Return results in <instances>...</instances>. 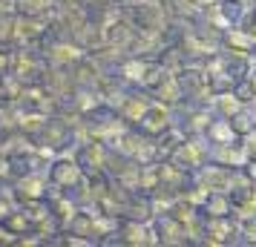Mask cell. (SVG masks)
I'll list each match as a JSON object with an SVG mask.
<instances>
[{"label": "cell", "instance_id": "cell-8", "mask_svg": "<svg viewBox=\"0 0 256 247\" xmlns=\"http://www.w3.org/2000/svg\"><path fill=\"white\" fill-rule=\"evenodd\" d=\"M216 12H219L222 26H239L242 23L244 12H248V3L244 0H216Z\"/></svg>", "mask_w": 256, "mask_h": 247}, {"label": "cell", "instance_id": "cell-3", "mask_svg": "<svg viewBox=\"0 0 256 247\" xmlns=\"http://www.w3.org/2000/svg\"><path fill=\"white\" fill-rule=\"evenodd\" d=\"M156 242H162V245H196L190 230L170 213H164L156 224Z\"/></svg>", "mask_w": 256, "mask_h": 247}, {"label": "cell", "instance_id": "cell-12", "mask_svg": "<svg viewBox=\"0 0 256 247\" xmlns=\"http://www.w3.org/2000/svg\"><path fill=\"white\" fill-rule=\"evenodd\" d=\"M239 245L256 247V216H244V219H239Z\"/></svg>", "mask_w": 256, "mask_h": 247}, {"label": "cell", "instance_id": "cell-2", "mask_svg": "<svg viewBox=\"0 0 256 247\" xmlns=\"http://www.w3.org/2000/svg\"><path fill=\"white\" fill-rule=\"evenodd\" d=\"M210 158H213V147H210L208 138H202V135H187L184 141L176 147V153L170 155V161H176L182 170L193 173V176L208 164Z\"/></svg>", "mask_w": 256, "mask_h": 247}, {"label": "cell", "instance_id": "cell-4", "mask_svg": "<svg viewBox=\"0 0 256 247\" xmlns=\"http://www.w3.org/2000/svg\"><path fill=\"white\" fill-rule=\"evenodd\" d=\"M141 130L147 132V135H156V138H162V135H167V132L173 130V115H170V106L167 104H156L150 106L147 112H144V118H141Z\"/></svg>", "mask_w": 256, "mask_h": 247}, {"label": "cell", "instance_id": "cell-16", "mask_svg": "<svg viewBox=\"0 0 256 247\" xmlns=\"http://www.w3.org/2000/svg\"><path fill=\"white\" fill-rule=\"evenodd\" d=\"M244 81L250 83V89H254V95H256V66H250V72L244 75Z\"/></svg>", "mask_w": 256, "mask_h": 247}, {"label": "cell", "instance_id": "cell-5", "mask_svg": "<svg viewBox=\"0 0 256 247\" xmlns=\"http://www.w3.org/2000/svg\"><path fill=\"white\" fill-rule=\"evenodd\" d=\"M219 49H228V52H242V55H254L256 58V43L244 35V29L239 26H228L219 37Z\"/></svg>", "mask_w": 256, "mask_h": 247}, {"label": "cell", "instance_id": "cell-6", "mask_svg": "<svg viewBox=\"0 0 256 247\" xmlns=\"http://www.w3.org/2000/svg\"><path fill=\"white\" fill-rule=\"evenodd\" d=\"M208 144L210 147H224V144H236V141H242L236 132H233V127H230V121L228 118H213L210 121V127H208Z\"/></svg>", "mask_w": 256, "mask_h": 247}, {"label": "cell", "instance_id": "cell-1", "mask_svg": "<svg viewBox=\"0 0 256 247\" xmlns=\"http://www.w3.org/2000/svg\"><path fill=\"white\" fill-rule=\"evenodd\" d=\"M198 245L230 247L239 245V219L236 216H204L198 230Z\"/></svg>", "mask_w": 256, "mask_h": 247}, {"label": "cell", "instance_id": "cell-11", "mask_svg": "<svg viewBox=\"0 0 256 247\" xmlns=\"http://www.w3.org/2000/svg\"><path fill=\"white\" fill-rule=\"evenodd\" d=\"M228 121H230L233 132H236L239 138H244V135H250V132L256 130V118L248 112V106H244V109H239V112H236L233 118H228Z\"/></svg>", "mask_w": 256, "mask_h": 247}, {"label": "cell", "instance_id": "cell-17", "mask_svg": "<svg viewBox=\"0 0 256 247\" xmlns=\"http://www.w3.org/2000/svg\"><path fill=\"white\" fill-rule=\"evenodd\" d=\"M190 3H193V6H196V9H204V6H208V3H213V0H190Z\"/></svg>", "mask_w": 256, "mask_h": 247}, {"label": "cell", "instance_id": "cell-10", "mask_svg": "<svg viewBox=\"0 0 256 247\" xmlns=\"http://www.w3.org/2000/svg\"><path fill=\"white\" fill-rule=\"evenodd\" d=\"M239 109H244V104L233 92H222V95L213 98V112H216L219 118H233Z\"/></svg>", "mask_w": 256, "mask_h": 247}, {"label": "cell", "instance_id": "cell-14", "mask_svg": "<svg viewBox=\"0 0 256 247\" xmlns=\"http://www.w3.org/2000/svg\"><path fill=\"white\" fill-rule=\"evenodd\" d=\"M239 29H244V35H248V37L256 43V6H248V12H244Z\"/></svg>", "mask_w": 256, "mask_h": 247}, {"label": "cell", "instance_id": "cell-7", "mask_svg": "<svg viewBox=\"0 0 256 247\" xmlns=\"http://www.w3.org/2000/svg\"><path fill=\"white\" fill-rule=\"evenodd\" d=\"M202 213H204V216H236L230 193H222V190L208 193V199L202 201Z\"/></svg>", "mask_w": 256, "mask_h": 247}, {"label": "cell", "instance_id": "cell-15", "mask_svg": "<svg viewBox=\"0 0 256 247\" xmlns=\"http://www.w3.org/2000/svg\"><path fill=\"white\" fill-rule=\"evenodd\" d=\"M242 144H244V153H248V161H256V130L250 135H244Z\"/></svg>", "mask_w": 256, "mask_h": 247}, {"label": "cell", "instance_id": "cell-13", "mask_svg": "<svg viewBox=\"0 0 256 247\" xmlns=\"http://www.w3.org/2000/svg\"><path fill=\"white\" fill-rule=\"evenodd\" d=\"M230 92L236 95V98H239V101H242L244 106H248V104H254V101H256L254 89H250V83L244 81V78H242V81H236V83H233V89H230Z\"/></svg>", "mask_w": 256, "mask_h": 247}, {"label": "cell", "instance_id": "cell-9", "mask_svg": "<svg viewBox=\"0 0 256 247\" xmlns=\"http://www.w3.org/2000/svg\"><path fill=\"white\" fill-rule=\"evenodd\" d=\"M213 161H219L224 167H239L248 164V153H244V144H224V147H213Z\"/></svg>", "mask_w": 256, "mask_h": 247}]
</instances>
